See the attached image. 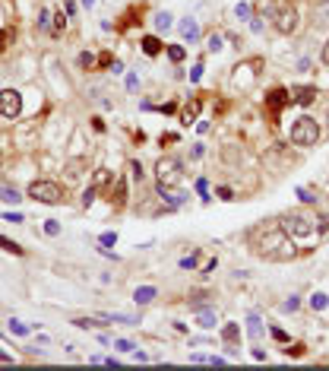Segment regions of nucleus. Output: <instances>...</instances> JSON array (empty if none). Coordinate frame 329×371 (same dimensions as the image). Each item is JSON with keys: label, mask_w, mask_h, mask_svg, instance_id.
I'll use <instances>...</instances> for the list:
<instances>
[{"label": "nucleus", "mask_w": 329, "mask_h": 371, "mask_svg": "<svg viewBox=\"0 0 329 371\" xmlns=\"http://www.w3.org/2000/svg\"><path fill=\"white\" fill-rule=\"evenodd\" d=\"M114 349L117 352H133V343L130 340H114Z\"/></svg>", "instance_id": "nucleus-29"}, {"label": "nucleus", "mask_w": 329, "mask_h": 371, "mask_svg": "<svg viewBox=\"0 0 329 371\" xmlns=\"http://www.w3.org/2000/svg\"><path fill=\"white\" fill-rule=\"evenodd\" d=\"M282 232L285 235H294V238H310L314 235V222H310L304 213H288L285 222H282Z\"/></svg>", "instance_id": "nucleus-4"}, {"label": "nucleus", "mask_w": 329, "mask_h": 371, "mask_svg": "<svg viewBox=\"0 0 329 371\" xmlns=\"http://www.w3.org/2000/svg\"><path fill=\"white\" fill-rule=\"evenodd\" d=\"M38 25H41V29H48V10L38 13Z\"/></svg>", "instance_id": "nucleus-39"}, {"label": "nucleus", "mask_w": 329, "mask_h": 371, "mask_svg": "<svg viewBox=\"0 0 329 371\" xmlns=\"http://www.w3.org/2000/svg\"><path fill=\"white\" fill-rule=\"evenodd\" d=\"M200 327H206V330H212V327H215V311H209V308H203V311H200Z\"/></svg>", "instance_id": "nucleus-18"}, {"label": "nucleus", "mask_w": 329, "mask_h": 371, "mask_svg": "<svg viewBox=\"0 0 329 371\" xmlns=\"http://www.w3.org/2000/svg\"><path fill=\"white\" fill-rule=\"evenodd\" d=\"M247 333L253 336V340H256L259 333H263V327H259V321H256V317H250V321H247Z\"/></svg>", "instance_id": "nucleus-22"}, {"label": "nucleus", "mask_w": 329, "mask_h": 371, "mask_svg": "<svg viewBox=\"0 0 329 371\" xmlns=\"http://www.w3.org/2000/svg\"><path fill=\"white\" fill-rule=\"evenodd\" d=\"M3 222H25V219H22V213H6Z\"/></svg>", "instance_id": "nucleus-36"}, {"label": "nucleus", "mask_w": 329, "mask_h": 371, "mask_svg": "<svg viewBox=\"0 0 329 371\" xmlns=\"http://www.w3.org/2000/svg\"><path fill=\"white\" fill-rule=\"evenodd\" d=\"M155 295H159V289H155V286H140V289L133 292V301L140 308H146V305H152V301H155Z\"/></svg>", "instance_id": "nucleus-9"}, {"label": "nucleus", "mask_w": 329, "mask_h": 371, "mask_svg": "<svg viewBox=\"0 0 329 371\" xmlns=\"http://www.w3.org/2000/svg\"><path fill=\"white\" fill-rule=\"evenodd\" d=\"M323 64L329 67V41H326V48H323Z\"/></svg>", "instance_id": "nucleus-43"}, {"label": "nucleus", "mask_w": 329, "mask_h": 371, "mask_svg": "<svg viewBox=\"0 0 329 371\" xmlns=\"http://www.w3.org/2000/svg\"><path fill=\"white\" fill-rule=\"evenodd\" d=\"M238 16H241V19H250V6L247 3H238V10H235Z\"/></svg>", "instance_id": "nucleus-34"}, {"label": "nucleus", "mask_w": 329, "mask_h": 371, "mask_svg": "<svg viewBox=\"0 0 329 371\" xmlns=\"http://www.w3.org/2000/svg\"><path fill=\"white\" fill-rule=\"evenodd\" d=\"M92 200H95V184H89V191L82 194V206H89Z\"/></svg>", "instance_id": "nucleus-33"}, {"label": "nucleus", "mask_w": 329, "mask_h": 371, "mask_svg": "<svg viewBox=\"0 0 329 371\" xmlns=\"http://www.w3.org/2000/svg\"><path fill=\"white\" fill-rule=\"evenodd\" d=\"M238 324H228V327H225V330H222V336H225V343H235L238 340Z\"/></svg>", "instance_id": "nucleus-19"}, {"label": "nucleus", "mask_w": 329, "mask_h": 371, "mask_svg": "<svg viewBox=\"0 0 329 371\" xmlns=\"http://www.w3.org/2000/svg\"><path fill=\"white\" fill-rule=\"evenodd\" d=\"M80 67H82V70H92V67H95V57L82 51V54H80Z\"/></svg>", "instance_id": "nucleus-26"}, {"label": "nucleus", "mask_w": 329, "mask_h": 371, "mask_svg": "<svg viewBox=\"0 0 329 371\" xmlns=\"http://www.w3.org/2000/svg\"><path fill=\"white\" fill-rule=\"evenodd\" d=\"M133 178H136V181L143 178V165H140V162H133Z\"/></svg>", "instance_id": "nucleus-40"}, {"label": "nucleus", "mask_w": 329, "mask_h": 371, "mask_svg": "<svg viewBox=\"0 0 329 371\" xmlns=\"http://www.w3.org/2000/svg\"><path fill=\"white\" fill-rule=\"evenodd\" d=\"M298 197H301L304 203H317V194H314V191H307V187H298Z\"/></svg>", "instance_id": "nucleus-25"}, {"label": "nucleus", "mask_w": 329, "mask_h": 371, "mask_svg": "<svg viewBox=\"0 0 329 371\" xmlns=\"http://www.w3.org/2000/svg\"><path fill=\"white\" fill-rule=\"evenodd\" d=\"M82 165H85V162H82V159H73V162H70V165H67V175H70V178H80V175H82V171H80Z\"/></svg>", "instance_id": "nucleus-20"}, {"label": "nucleus", "mask_w": 329, "mask_h": 371, "mask_svg": "<svg viewBox=\"0 0 329 371\" xmlns=\"http://www.w3.org/2000/svg\"><path fill=\"white\" fill-rule=\"evenodd\" d=\"M222 197V200H235V194H231V187H219V191H215Z\"/></svg>", "instance_id": "nucleus-35"}, {"label": "nucleus", "mask_w": 329, "mask_h": 371, "mask_svg": "<svg viewBox=\"0 0 329 371\" xmlns=\"http://www.w3.org/2000/svg\"><path fill=\"white\" fill-rule=\"evenodd\" d=\"M298 305H301V301H298V295H291V298L282 305V311H298Z\"/></svg>", "instance_id": "nucleus-32"}, {"label": "nucleus", "mask_w": 329, "mask_h": 371, "mask_svg": "<svg viewBox=\"0 0 329 371\" xmlns=\"http://www.w3.org/2000/svg\"><path fill=\"white\" fill-rule=\"evenodd\" d=\"M0 362H13V356H10V352H3V349H0Z\"/></svg>", "instance_id": "nucleus-44"}, {"label": "nucleus", "mask_w": 329, "mask_h": 371, "mask_svg": "<svg viewBox=\"0 0 329 371\" xmlns=\"http://www.w3.org/2000/svg\"><path fill=\"white\" fill-rule=\"evenodd\" d=\"M143 51H146V54H149V57L162 54V41L155 38V35H146V38H143Z\"/></svg>", "instance_id": "nucleus-14"}, {"label": "nucleus", "mask_w": 329, "mask_h": 371, "mask_svg": "<svg viewBox=\"0 0 329 371\" xmlns=\"http://www.w3.org/2000/svg\"><path fill=\"white\" fill-rule=\"evenodd\" d=\"M155 25L168 32V29H171V13H159V16H155Z\"/></svg>", "instance_id": "nucleus-21"}, {"label": "nucleus", "mask_w": 329, "mask_h": 371, "mask_svg": "<svg viewBox=\"0 0 329 371\" xmlns=\"http://www.w3.org/2000/svg\"><path fill=\"white\" fill-rule=\"evenodd\" d=\"M320 140V124L314 118H298L291 127V143L294 146H317Z\"/></svg>", "instance_id": "nucleus-3"}, {"label": "nucleus", "mask_w": 329, "mask_h": 371, "mask_svg": "<svg viewBox=\"0 0 329 371\" xmlns=\"http://www.w3.org/2000/svg\"><path fill=\"white\" fill-rule=\"evenodd\" d=\"M45 232H48V235H60V222L57 219H48L45 222Z\"/></svg>", "instance_id": "nucleus-28"}, {"label": "nucleus", "mask_w": 329, "mask_h": 371, "mask_svg": "<svg viewBox=\"0 0 329 371\" xmlns=\"http://www.w3.org/2000/svg\"><path fill=\"white\" fill-rule=\"evenodd\" d=\"M196 118H200V99H190L187 105H184V111H180V124H184V127H190Z\"/></svg>", "instance_id": "nucleus-8"}, {"label": "nucleus", "mask_w": 329, "mask_h": 371, "mask_svg": "<svg viewBox=\"0 0 329 371\" xmlns=\"http://www.w3.org/2000/svg\"><path fill=\"white\" fill-rule=\"evenodd\" d=\"M196 260H200V254H190V257H184V260H180V266H184V270H193Z\"/></svg>", "instance_id": "nucleus-30"}, {"label": "nucleus", "mask_w": 329, "mask_h": 371, "mask_svg": "<svg viewBox=\"0 0 329 371\" xmlns=\"http://www.w3.org/2000/svg\"><path fill=\"white\" fill-rule=\"evenodd\" d=\"M98 64H101V67H111L114 60H111V54H101V57H98Z\"/></svg>", "instance_id": "nucleus-41"}, {"label": "nucleus", "mask_w": 329, "mask_h": 371, "mask_svg": "<svg viewBox=\"0 0 329 371\" xmlns=\"http://www.w3.org/2000/svg\"><path fill=\"white\" fill-rule=\"evenodd\" d=\"M54 19H57V25H54V35H60V29H64V22H67V19H64V13H57Z\"/></svg>", "instance_id": "nucleus-37"}, {"label": "nucleus", "mask_w": 329, "mask_h": 371, "mask_svg": "<svg viewBox=\"0 0 329 371\" xmlns=\"http://www.w3.org/2000/svg\"><path fill=\"white\" fill-rule=\"evenodd\" d=\"M206 48H209V51H222V35H219V32L209 35V45H206Z\"/></svg>", "instance_id": "nucleus-27"}, {"label": "nucleus", "mask_w": 329, "mask_h": 371, "mask_svg": "<svg viewBox=\"0 0 329 371\" xmlns=\"http://www.w3.org/2000/svg\"><path fill=\"white\" fill-rule=\"evenodd\" d=\"M0 251H6V254H16V257H22L25 254V247H19L16 241H10L6 235H0Z\"/></svg>", "instance_id": "nucleus-15"}, {"label": "nucleus", "mask_w": 329, "mask_h": 371, "mask_svg": "<svg viewBox=\"0 0 329 371\" xmlns=\"http://www.w3.org/2000/svg\"><path fill=\"white\" fill-rule=\"evenodd\" d=\"M82 6H95V0H82Z\"/></svg>", "instance_id": "nucleus-45"}, {"label": "nucleus", "mask_w": 329, "mask_h": 371, "mask_svg": "<svg viewBox=\"0 0 329 371\" xmlns=\"http://www.w3.org/2000/svg\"><path fill=\"white\" fill-rule=\"evenodd\" d=\"M326 305H329V298L323 295V292H314V295H310V308H314V311H323Z\"/></svg>", "instance_id": "nucleus-17"}, {"label": "nucleus", "mask_w": 329, "mask_h": 371, "mask_svg": "<svg viewBox=\"0 0 329 371\" xmlns=\"http://www.w3.org/2000/svg\"><path fill=\"white\" fill-rule=\"evenodd\" d=\"M0 115L10 118V121L22 115V96L16 89H3V92H0Z\"/></svg>", "instance_id": "nucleus-6"}, {"label": "nucleus", "mask_w": 329, "mask_h": 371, "mask_svg": "<svg viewBox=\"0 0 329 371\" xmlns=\"http://www.w3.org/2000/svg\"><path fill=\"white\" fill-rule=\"evenodd\" d=\"M98 241H101V245H105V247H111V245H114V241H117V232H105V235H101Z\"/></svg>", "instance_id": "nucleus-31"}, {"label": "nucleus", "mask_w": 329, "mask_h": 371, "mask_svg": "<svg viewBox=\"0 0 329 371\" xmlns=\"http://www.w3.org/2000/svg\"><path fill=\"white\" fill-rule=\"evenodd\" d=\"M168 57L174 60V64H180V60H184V48H180V45H171V48H168Z\"/></svg>", "instance_id": "nucleus-23"}, {"label": "nucleus", "mask_w": 329, "mask_h": 371, "mask_svg": "<svg viewBox=\"0 0 329 371\" xmlns=\"http://www.w3.org/2000/svg\"><path fill=\"white\" fill-rule=\"evenodd\" d=\"M266 102H269V108H272V111H279V108L285 105V102H291V96H288L285 89H275V92H272V96L266 99Z\"/></svg>", "instance_id": "nucleus-13"}, {"label": "nucleus", "mask_w": 329, "mask_h": 371, "mask_svg": "<svg viewBox=\"0 0 329 371\" xmlns=\"http://www.w3.org/2000/svg\"><path fill=\"white\" fill-rule=\"evenodd\" d=\"M256 251H259V257H269V260H291V257L298 254V247H294L291 235H285L282 229H272L259 238Z\"/></svg>", "instance_id": "nucleus-1"}, {"label": "nucleus", "mask_w": 329, "mask_h": 371, "mask_svg": "<svg viewBox=\"0 0 329 371\" xmlns=\"http://www.w3.org/2000/svg\"><path fill=\"white\" fill-rule=\"evenodd\" d=\"M22 200V197H19V191H16V187L13 184H0V203H19Z\"/></svg>", "instance_id": "nucleus-12"}, {"label": "nucleus", "mask_w": 329, "mask_h": 371, "mask_svg": "<svg viewBox=\"0 0 329 371\" xmlns=\"http://www.w3.org/2000/svg\"><path fill=\"white\" fill-rule=\"evenodd\" d=\"M155 178H159V184H164V187H174L180 181V162L177 159H159Z\"/></svg>", "instance_id": "nucleus-5"}, {"label": "nucleus", "mask_w": 329, "mask_h": 371, "mask_svg": "<svg viewBox=\"0 0 329 371\" xmlns=\"http://www.w3.org/2000/svg\"><path fill=\"white\" fill-rule=\"evenodd\" d=\"M275 29H279L282 35H291V32L298 29V10H291V6H282V10L275 13Z\"/></svg>", "instance_id": "nucleus-7"}, {"label": "nucleus", "mask_w": 329, "mask_h": 371, "mask_svg": "<svg viewBox=\"0 0 329 371\" xmlns=\"http://www.w3.org/2000/svg\"><path fill=\"white\" fill-rule=\"evenodd\" d=\"M314 96H317V89H298V96H294V102H298V105H310V102H314Z\"/></svg>", "instance_id": "nucleus-16"}, {"label": "nucleus", "mask_w": 329, "mask_h": 371, "mask_svg": "<svg viewBox=\"0 0 329 371\" xmlns=\"http://www.w3.org/2000/svg\"><path fill=\"white\" fill-rule=\"evenodd\" d=\"M29 197L35 203L57 206V203H64V187L54 184V181H32V184H29Z\"/></svg>", "instance_id": "nucleus-2"}, {"label": "nucleus", "mask_w": 329, "mask_h": 371, "mask_svg": "<svg viewBox=\"0 0 329 371\" xmlns=\"http://www.w3.org/2000/svg\"><path fill=\"white\" fill-rule=\"evenodd\" d=\"M10 324H13V327H10V333H16V336H25V333L32 330L29 324H19V321H10Z\"/></svg>", "instance_id": "nucleus-24"}, {"label": "nucleus", "mask_w": 329, "mask_h": 371, "mask_svg": "<svg viewBox=\"0 0 329 371\" xmlns=\"http://www.w3.org/2000/svg\"><path fill=\"white\" fill-rule=\"evenodd\" d=\"M6 41H10V35H6V32H3V29H0V51H3V48H6Z\"/></svg>", "instance_id": "nucleus-42"}, {"label": "nucleus", "mask_w": 329, "mask_h": 371, "mask_svg": "<svg viewBox=\"0 0 329 371\" xmlns=\"http://www.w3.org/2000/svg\"><path fill=\"white\" fill-rule=\"evenodd\" d=\"M314 22H317V29H329V0L317 3V10H314Z\"/></svg>", "instance_id": "nucleus-10"}, {"label": "nucleus", "mask_w": 329, "mask_h": 371, "mask_svg": "<svg viewBox=\"0 0 329 371\" xmlns=\"http://www.w3.org/2000/svg\"><path fill=\"white\" fill-rule=\"evenodd\" d=\"M136 86H140V80H136V76H133V73H130V76H127V89H130V92H133V89H136Z\"/></svg>", "instance_id": "nucleus-38"}, {"label": "nucleus", "mask_w": 329, "mask_h": 371, "mask_svg": "<svg viewBox=\"0 0 329 371\" xmlns=\"http://www.w3.org/2000/svg\"><path fill=\"white\" fill-rule=\"evenodd\" d=\"M180 35H184V41H196V38H200V25H196V19H180Z\"/></svg>", "instance_id": "nucleus-11"}]
</instances>
